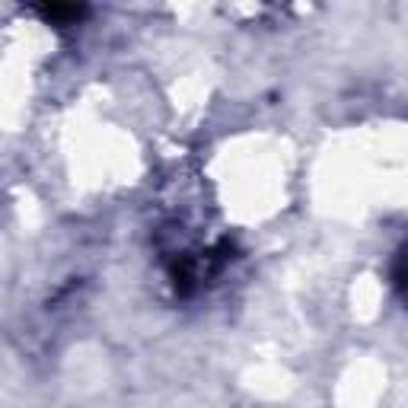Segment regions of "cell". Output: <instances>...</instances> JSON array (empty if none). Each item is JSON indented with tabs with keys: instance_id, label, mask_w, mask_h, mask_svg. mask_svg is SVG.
Segmentation results:
<instances>
[{
	"instance_id": "6da1fadb",
	"label": "cell",
	"mask_w": 408,
	"mask_h": 408,
	"mask_svg": "<svg viewBox=\"0 0 408 408\" xmlns=\"http://www.w3.org/2000/svg\"><path fill=\"white\" fill-rule=\"evenodd\" d=\"M39 13H42L45 19H52V23H67V19H80L87 10L83 7H58V3H52V7H39Z\"/></svg>"
},
{
	"instance_id": "7a4b0ae2",
	"label": "cell",
	"mask_w": 408,
	"mask_h": 408,
	"mask_svg": "<svg viewBox=\"0 0 408 408\" xmlns=\"http://www.w3.org/2000/svg\"><path fill=\"white\" fill-rule=\"evenodd\" d=\"M392 284H396V290H399V297H402V290H405V252H396V261H392Z\"/></svg>"
}]
</instances>
